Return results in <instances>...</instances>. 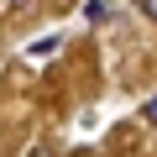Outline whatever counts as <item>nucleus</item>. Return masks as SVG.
I'll return each mask as SVG.
<instances>
[{"instance_id": "nucleus-1", "label": "nucleus", "mask_w": 157, "mask_h": 157, "mask_svg": "<svg viewBox=\"0 0 157 157\" xmlns=\"http://www.w3.org/2000/svg\"><path fill=\"white\" fill-rule=\"evenodd\" d=\"M63 47V37H37L32 47H26V58H47V52H58Z\"/></svg>"}, {"instance_id": "nucleus-2", "label": "nucleus", "mask_w": 157, "mask_h": 157, "mask_svg": "<svg viewBox=\"0 0 157 157\" xmlns=\"http://www.w3.org/2000/svg\"><path fill=\"white\" fill-rule=\"evenodd\" d=\"M105 16H110V0H89V6H84V21H94V26H100Z\"/></svg>"}, {"instance_id": "nucleus-3", "label": "nucleus", "mask_w": 157, "mask_h": 157, "mask_svg": "<svg viewBox=\"0 0 157 157\" xmlns=\"http://www.w3.org/2000/svg\"><path fill=\"white\" fill-rule=\"evenodd\" d=\"M26 157H58V147H52V141H37V147H32Z\"/></svg>"}, {"instance_id": "nucleus-4", "label": "nucleus", "mask_w": 157, "mask_h": 157, "mask_svg": "<svg viewBox=\"0 0 157 157\" xmlns=\"http://www.w3.org/2000/svg\"><path fill=\"white\" fill-rule=\"evenodd\" d=\"M141 115H147V126H157V100H152V105H147Z\"/></svg>"}, {"instance_id": "nucleus-5", "label": "nucleus", "mask_w": 157, "mask_h": 157, "mask_svg": "<svg viewBox=\"0 0 157 157\" xmlns=\"http://www.w3.org/2000/svg\"><path fill=\"white\" fill-rule=\"evenodd\" d=\"M141 11H147V16H152V21H157V0H141Z\"/></svg>"}]
</instances>
